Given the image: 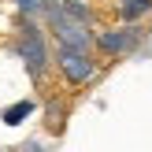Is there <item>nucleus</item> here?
<instances>
[{"label":"nucleus","instance_id":"1","mask_svg":"<svg viewBox=\"0 0 152 152\" xmlns=\"http://www.w3.org/2000/svg\"><path fill=\"white\" fill-rule=\"evenodd\" d=\"M11 26H15V30H11V34H15V41H11L15 56L22 59L30 82L41 86V82L48 78V71H52V45H48V34H45L41 19H30V15H15Z\"/></svg>","mask_w":152,"mask_h":152},{"label":"nucleus","instance_id":"2","mask_svg":"<svg viewBox=\"0 0 152 152\" xmlns=\"http://www.w3.org/2000/svg\"><path fill=\"white\" fill-rule=\"evenodd\" d=\"M148 30L141 22H123V26H108V30H96L93 34V52L104 59H126L145 45Z\"/></svg>","mask_w":152,"mask_h":152},{"label":"nucleus","instance_id":"3","mask_svg":"<svg viewBox=\"0 0 152 152\" xmlns=\"http://www.w3.org/2000/svg\"><path fill=\"white\" fill-rule=\"evenodd\" d=\"M52 67L59 71V78L67 86H89L100 71V59H96L93 48H71V45H56L52 48Z\"/></svg>","mask_w":152,"mask_h":152},{"label":"nucleus","instance_id":"4","mask_svg":"<svg viewBox=\"0 0 152 152\" xmlns=\"http://www.w3.org/2000/svg\"><path fill=\"white\" fill-rule=\"evenodd\" d=\"M115 15L123 22H145L152 19V0H115Z\"/></svg>","mask_w":152,"mask_h":152},{"label":"nucleus","instance_id":"5","mask_svg":"<svg viewBox=\"0 0 152 152\" xmlns=\"http://www.w3.org/2000/svg\"><path fill=\"white\" fill-rule=\"evenodd\" d=\"M34 111H37V100H30V96H26V100L7 104V108L0 111V123H4V126H22L30 115H34Z\"/></svg>","mask_w":152,"mask_h":152},{"label":"nucleus","instance_id":"6","mask_svg":"<svg viewBox=\"0 0 152 152\" xmlns=\"http://www.w3.org/2000/svg\"><path fill=\"white\" fill-rule=\"evenodd\" d=\"M59 7H63V15H71L74 22H86V26H93V7H89L86 0H59Z\"/></svg>","mask_w":152,"mask_h":152},{"label":"nucleus","instance_id":"7","mask_svg":"<svg viewBox=\"0 0 152 152\" xmlns=\"http://www.w3.org/2000/svg\"><path fill=\"white\" fill-rule=\"evenodd\" d=\"M15 7V15H30V19H41V4L45 0H7Z\"/></svg>","mask_w":152,"mask_h":152},{"label":"nucleus","instance_id":"8","mask_svg":"<svg viewBox=\"0 0 152 152\" xmlns=\"http://www.w3.org/2000/svg\"><path fill=\"white\" fill-rule=\"evenodd\" d=\"M22 152H45L41 145H22Z\"/></svg>","mask_w":152,"mask_h":152}]
</instances>
